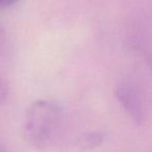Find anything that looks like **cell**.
Segmentation results:
<instances>
[{
	"instance_id": "5",
	"label": "cell",
	"mask_w": 152,
	"mask_h": 152,
	"mask_svg": "<svg viewBox=\"0 0 152 152\" xmlns=\"http://www.w3.org/2000/svg\"><path fill=\"white\" fill-rule=\"evenodd\" d=\"M17 1L18 0H0V8L10 7L15 3H17Z\"/></svg>"
},
{
	"instance_id": "4",
	"label": "cell",
	"mask_w": 152,
	"mask_h": 152,
	"mask_svg": "<svg viewBox=\"0 0 152 152\" xmlns=\"http://www.w3.org/2000/svg\"><path fill=\"white\" fill-rule=\"evenodd\" d=\"M7 96H8L7 85H6V83L4 82L2 77L0 76V106H2V104L6 102Z\"/></svg>"
},
{
	"instance_id": "6",
	"label": "cell",
	"mask_w": 152,
	"mask_h": 152,
	"mask_svg": "<svg viewBox=\"0 0 152 152\" xmlns=\"http://www.w3.org/2000/svg\"><path fill=\"white\" fill-rule=\"evenodd\" d=\"M3 42H4V33H3V31L0 29V46L3 44Z\"/></svg>"
},
{
	"instance_id": "3",
	"label": "cell",
	"mask_w": 152,
	"mask_h": 152,
	"mask_svg": "<svg viewBox=\"0 0 152 152\" xmlns=\"http://www.w3.org/2000/svg\"><path fill=\"white\" fill-rule=\"evenodd\" d=\"M107 134L104 132H89L79 138V146L86 150H91L99 147L104 143Z\"/></svg>"
},
{
	"instance_id": "1",
	"label": "cell",
	"mask_w": 152,
	"mask_h": 152,
	"mask_svg": "<svg viewBox=\"0 0 152 152\" xmlns=\"http://www.w3.org/2000/svg\"><path fill=\"white\" fill-rule=\"evenodd\" d=\"M64 121V110L51 99L34 100L25 111L22 132L25 141L33 148L45 149L53 144Z\"/></svg>"
},
{
	"instance_id": "2",
	"label": "cell",
	"mask_w": 152,
	"mask_h": 152,
	"mask_svg": "<svg viewBox=\"0 0 152 152\" xmlns=\"http://www.w3.org/2000/svg\"><path fill=\"white\" fill-rule=\"evenodd\" d=\"M115 95L125 112L137 124L145 120V107L138 88L129 82H120L115 88Z\"/></svg>"
},
{
	"instance_id": "7",
	"label": "cell",
	"mask_w": 152,
	"mask_h": 152,
	"mask_svg": "<svg viewBox=\"0 0 152 152\" xmlns=\"http://www.w3.org/2000/svg\"><path fill=\"white\" fill-rule=\"evenodd\" d=\"M0 152H2V150H1V149H0Z\"/></svg>"
}]
</instances>
